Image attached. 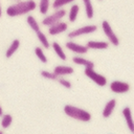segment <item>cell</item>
Masks as SVG:
<instances>
[{
	"label": "cell",
	"mask_w": 134,
	"mask_h": 134,
	"mask_svg": "<svg viewBox=\"0 0 134 134\" xmlns=\"http://www.w3.org/2000/svg\"><path fill=\"white\" fill-rule=\"evenodd\" d=\"M96 30H97V26L96 25H85V26L79 27V28L70 31L69 34H67V37L69 39H74V38H77L80 36L92 34V32H94Z\"/></svg>",
	"instance_id": "obj_6"
},
{
	"label": "cell",
	"mask_w": 134,
	"mask_h": 134,
	"mask_svg": "<svg viewBox=\"0 0 134 134\" xmlns=\"http://www.w3.org/2000/svg\"><path fill=\"white\" fill-rule=\"evenodd\" d=\"M39 8V12L41 15H47L49 7H50V0H40L39 4L37 5Z\"/></svg>",
	"instance_id": "obj_22"
},
{
	"label": "cell",
	"mask_w": 134,
	"mask_h": 134,
	"mask_svg": "<svg viewBox=\"0 0 134 134\" xmlns=\"http://www.w3.org/2000/svg\"><path fill=\"white\" fill-rule=\"evenodd\" d=\"M84 72H85V74H86L90 80H92V82H94L96 85H98V86H100V87L106 86L107 83H108L107 79H106L104 75L97 73V72L94 70V68H85Z\"/></svg>",
	"instance_id": "obj_5"
},
{
	"label": "cell",
	"mask_w": 134,
	"mask_h": 134,
	"mask_svg": "<svg viewBox=\"0 0 134 134\" xmlns=\"http://www.w3.org/2000/svg\"><path fill=\"white\" fill-rule=\"evenodd\" d=\"M73 71H74L73 68L71 66H68V65H58L53 68V72L58 76H64V75L72 74Z\"/></svg>",
	"instance_id": "obj_11"
},
{
	"label": "cell",
	"mask_w": 134,
	"mask_h": 134,
	"mask_svg": "<svg viewBox=\"0 0 134 134\" xmlns=\"http://www.w3.org/2000/svg\"><path fill=\"white\" fill-rule=\"evenodd\" d=\"M51 47H52V49L54 50L55 54L59 57V59H61V60H63V61H66V60H67V55H66L65 51L63 50V47H62L58 42H52Z\"/></svg>",
	"instance_id": "obj_19"
},
{
	"label": "cell",
	"mask_w": 134,
	"mask_h": 134,
	"mask_svg": "<svg viewBox=\"0 0 134 134\" xmlns=\"http://www.w3.org/2000/svg\"><path fill=\"white\" fill-rule=\"evenodd\" d=\"M26 23H27V25L30 27V29L34 30L35 32H37L38 30L41 29L40 23L37 21V19H36L32 15H27V17H26Z\"/></svg>",
	"instance_id": "obj_17"
},
{
	"label": "cell",
	"mask_w": 134,
	"mask_h": 134,
	"mask_svg": "<svg viewBox=\"0 0 134 134\" xmlns=\"http://www.w3.org/2000/svg\"><path fill=\"white\" fill-rule=\"evenodd\" d=\"M41 75H42V77H44V79H47V80H51V81H57L58 80V75L52 71H48V70H42L41 71Z\"/></svg>",
	"instance_id": "obj_25"
},
{
	"label": "cell",
	"mask_w": 134,
	"mask_h": 134,
	"mask_svg": "<svg viewBox=\"0 0 134 134\" xmlns=\"http://www.w3.org/2000/svg\"><path fill=\"white\" fill-rule=\"evenodd\" d=\"M102 28H103L104 34H105L106 37L108 38L109 43H111V44L114 45V46H118V44H119V39H118V37L116 36V34L113 31V29H112L110 23H109L107 20H104V21L102 22Z\"/></svg>",
	"instance_id": "obj_4"
},
{
	"label": "cell",
	"mask_w": 134,
	"mask_h": 134,
	"mask_svg": "<svg viewBox=\"0 0 134 134\" xmlns=\"http://www.w3.org/2000/svg\"><path fill=\"white\" fill-rule=\"evenodd\" d=\"M1 120H0V126L3 130L8 129L12 124H13V115L9 113H3L1 116Z\"/></svg>",
	"instance_id": "obj_16"
},
{
	"label": "cell",
	"mask_w": 134,
	"mask_h": 134,
	"mask_svg": "<svg viewBox=\"0 0 134 134\" xmlns=\"http://www.w3.org/2000/svg\"><path fill=\"white\" fill-rule=\"evenodd\" d=\"M79 12H80V5L76 4V3L72 4L70 9H69V13H68V20H69V22H71V23L75 22V20L77 19Z\"/></svg>",
	"instance_id": "obj_18"
},
{
	"label": "cell",
	"mask_w": 134,
	"mask_h": 134,
	"mask_svg": "<svg viewBox=\"0 0 134 134\" xmlns=\"http://www.w3.org/2000/svg\"><path fill=\"white\" fill-rule=\"evenodd\" d=\"M72 62L76 65H82L84 66L85 68H94V63L88 59H85L84 57H82L81 54L80 55H75L72 58Z\"/></svg>",
	"instance_id": "obj_13"
},
{
	"label": "cell",
	"mask_w": 134,
	"mask_h": 134,
	"mask_svg": "<svg viewBox=\"0 0 134 134\" xmlns=\"http://www.w3.org/2000/svg\"><path fill=\"white\" fill-rule=\"evenodd\" d=\"M67 28H68L67 23L59 21V22H57V23H54L48 27V34L50 36H57V35H60L62 32H65L67 30Z\"/></svg>",
	"instance_id": "obj_9"
},
{
	"label": "cell",
	"mask_w": 134,
	"mask_h": 134,
	"mask_svg": "<svg viewBox=\"0 0 134 134\" xmlns=\"http://www.w3.org/2000/svg\"><path fill=\"white\" fill-rule=\"evenodd\" d=\"M2 133H3V129H2V130H0V134H2Z\"/></svg>",
	"instance_id": "obj_29"
},
{
	"label": "cell",
	"mask_w": 134,
	"mask_h": 134,
	"mask_svg": "<svg viewBox=\"0 0 134 134\" xmlns=\"http://www.w3.org/2000/svg\"><path fill=\"white\" fill-rule=\"evenodd\" d=\"M65 46L67 49H69L70 51L76 53V54H85L88 52V47L86 45H81V44H77L73 41H68L65 43Z\"/></svg>",
	"instance_id": "obj_8"
},
{
	"label": "cell",
	"mask_w": 134,
	"mask_h": 134,
	"mask_svg": "<svg viewBox=\"0 0 134 134\" xmlns=\"http://www.w3.org/2000/svg\"><path fill=\"white\" fill-rule=\"evenodd\" d=\"M3 15V8H2V5H1V1H0V18L2 17Z\"/></svg>",
	"instance_id": "obj_27"
},
{
	"label": "cell",
	"mask_w": 134,
	"mask_h": 134,
	"mask_svg": "<svg viewBox=\"0 0 134 134\" xmlns=\"http://www.w3.org/2000/svg\"><path fill=\"white\" fill-rule=\"evenodd\" d=\"M64 113L73 118V119H76V120H80V121H90L91 120V113L82 109V108H79V107H75V106H72V105H66L64 106Z\"/></svg>",
	"instance_id": "obj_2"
},
{
	"label": "cell",
	"mask_w": 134,
	"mask_h": 134,
	"mask_svg": "<svg viewBox=\"0 0 134 134\" xmlns=\"http://www.w3.org/2000/svg\"><path fill=\"white\" fill-rule=\"evenodd\" d=\"M58 82H59V84H61L63 87H65V88H67V89H70L71 88V83H70V81H68V80H66L65 77H63V76H59L58 77V80H57Z\"/></svg>",
	"instance_id": "obj_26"
},
{
	"label": "cell",
	"mask_w": 134,
	"mask_h": 134,
	"mask_svg": "<svg viewBox=\"0 0 134 134\" xmlns=\"http://www.w3.org/2000/svg\"><path fill=\"white\" fill-rule=\"evenodd\" d=\"M86 46L88 49H107L109 47V42L106 41H89Z\"/></svg>",
	"instance_id": "obj_15"
},
{
	"label": "cell",
	"mask_w": 134,
	"mask_h": 134,
	"mask_svg": "<svg viewBox=\"0 0 134 134\" xmlns=\"http://www.w3.org/2000/svg\"><path fill=\"white\" fill-rule=\"evenodd\" d=\"M35 54L37 55V58H38L42 63H44V64L47 63L48 60H47V57H46V54H45V52H44V50H43L42 47H40V46L35 47Z\"/></svg>",
	"instance_id": "obj_23"
},
{
	"label": "cell",
	"mask_w": 134,
	"mask_h": 134,
	"mask_svg": "<svg viewBox=\"0 0 134 134\" xmlns=\"http://www.w3.org/2000/svg\"><path fill=\"white\" fill-rule=\"evenodd\" d=\"M116 99L115 98H112V99H110L109 102H107V104L105 105V107H104V109H103V112H102V115H103V117H105V118H107V117H109L112 113H113V111H114V109H115V107H116Z\"/></svg>",
	"instance_id": "obj_14"
},
{
	"label": "cell",
	"mask_w": 134,
	"mask_h": 134,
	"mask_svg": "<svg viewBox=\"0 0 134 134\" xmlns=\"http://www.w3.org/2000/svg\"><path fill=\"white\" fill-rule=\"evenodd\" d=\"M13 1H19V0H13Z\"/></svg>",
	"instance_id": "obj_30"
},
{
	"label": "cell",
	"mask_w": 134,
	"mask_h": 134,
	"mask_svg": "<svg viewBox=\"0 0 134 134\" xmlns=\"http://www.w3.org/2000/svg\"><path fill=\"white\" fill-rule=\"evenodd\" d=\"M37 2L35 0H19L8 5L5 9V14L8 17H19L28 15L37 8Z\"/></svg>",
	"instance_id": "obj_1"
},
{
	"label": "cell",
	"mask_w": 134,
	"mask_h": 134,
	"mask_svg": "<svg viewBox=\"0 0 134 134\" xmlns=\"http://www.w3.org/2000/svg\"><path fill=\"white\" fill-rule=\"evenodd\" d=\"M66 14H67V13H66V10H65L64 8H62V7H61V8H58V9H55L52 14L47 15L46 17H44L41 23H42V25L49 27L50 25H52V24H54V23L61 21V20L66 16Z\"/></svg>",
	"instance_id": "obj_3"
},
{
	"label": "cell",
	"mask_w": 134,
	"mask_h": 134,
	"mask_svg": "<svg viewBox=\"0 0 134 134\" xmlns=\"http://www.w3.org/2000/svg\"><path fill=\"white\" fill-rule=\"evenodd\" d=\"M74 1L75 0H53L51 5H52V8L58 9V8H61V7L65 6V5H67V4H70V3L74 2Z\"/></svg>",
	"instance_id": "obj_24"
},
{
	"label": "cell",
	"mask_w": 134,
	"mask_h": 134,
	"mask_svg": "<svg viewBox=\"0 0 134 134\" xmlns=\"http://www.w3.org/2000/svg\"><path fill=\"white\" fill-rule=\"evenodd\" d=\"M121 114L126 120V124L128 126V129L130 130V132L134 133V119L132 117V111L129 107H125L121 111Z\"/></svg>",
	"instance_id": "obj_10"
},
{
	"label": "cell",
	"mask_w": 134,
	"mask_h": 134,
	"mask_svg": "<svg viewBox=\"0 0 134 134\" xmlns=\"http://www.w3.org/2000/svg\"><path fill=\"white\" fill-rule=\"evenodd\" d=\"M110 89L114 93H126L130 90V84L121 81H113L110 84Z\"/></svg>",
	"instance_id": "obj_7"
},
{
	"label": "cell",
	"mask_w": 134,
	"mask_h": 134,
	"mask_svg": "<svg viewBox=\"0 0 134 134\" xmlns=\"http://www.w3.org/2000/svg\"><path fill=\"white\" fill-rule=\"evenodd\" d=\"M36 35H37V38H38L39 42L41 43L42 47H43V48H45V49H48V48L50 47V42L48 41V39H47L46 35H45L41 29H40V30H38V31L36 32Z\"/></svg>",
	"instance_id": "obj_20"
},
{
	"label": "cell",
	"mask_w": 134,
	"mask_h": 134,
	"mask_svg": "<svg viewBox=\"0 0 134 134\" xmlns=\"http://www.w3.org/2000/svg\"><path fill=\"white\" fill-rule=\"evenodd\" d=\"M84 7H85V13H86V17L88 19H92L94 16V9H93V5L91 0H82Z\"/></svg>",
	"instance_id": "obj_21"
},
{
	"label": "cell",
	"mask_w": 134,
	"mask_h": 134,
	"mask_svg": "<svg viewBox=\"0 0 134 134\" xmlns=\"http://www.w3.org/2000/svg\"><path fill=\"white\" fill-rule=\"evenodd\" d=\"M3 114V109H2V107H1V105H0V116Z\"/></svg>",
	"instance_id": "obj_28"
},
{
	"label": "cell",
	"mask_w": 134,
	"mask_h": 134,
	"mask_svg": "<svg viewBox=\"0 0 134 134\" xmlns=\"http://www.w3.org/2000/svg\"><path fill=\"white\" fill-rule=\"evenodd\" d=\"M20 44H21V42H20L19 39H14V40L12 41V43L9 44V46H8V47L6 48V50H5V58H6V59L12 58V57L17 52V50L19 49Z\"/></svg>",
	"instance_id": "obj_12"
}]
</instances>
